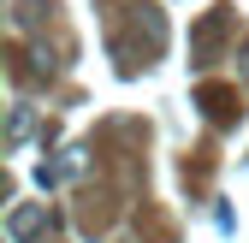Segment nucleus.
<instances>
[{"instance_id":"3","label":"nucleus","mask_w":249,"mask_h":243,"mask_svg":"<svg viewBox=\"0 0 249 243\" xmlns=\"http://www.w3.org/2000/svg\"><path fill=\"white\" fill-rule=\"evenodd\" d=\"M42 226H48V208H36V202H30V208H12V220H6V231H12L18 243H30Z\"/></svg>"},{"instance_id":"4","label":"nucleus","mask_w":249,"mask_h":243,"mask_svg":"<svg viewBox=\"0 0 249 243\" xmlns=\"http://www.w3.org/2000/svg\"><path fill=\"white\" fill-rule=\"evenodd\" d=\"M237 71H243V83H249V42H243V53H237Z\"/></svg>"},{"instance_id":"1","label":"nucleus","mask_w":249,"mask_h":243,"mask_svg":"<svg viewBox=\"0 0 249 243\" xmlns=\"http://www.w3.org/2000/svg\"><path fill=\"white\" fill-rule=\"evenodd\" d=\"M226 30H231V6H213V12L190 30V53H196V66H213V53H220Z\"/></svg>"},{"instance_id":"2","label":"nucleus","mask_w":249,"mask_h":243,"mask_svg":"<svg viewBox=\"0 0 249 243\" xmlns=\"http://www.w3.org/2000/svg\"><path fill=\"white\" fill-rule=\"evenodd\" d=\"M196 107L213 119V125H231V119L243 113V107H237V89H231V83H202V89H196Z\"/></svg>"}]
</instances>
